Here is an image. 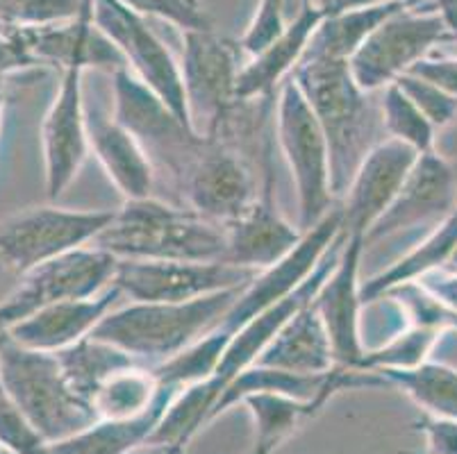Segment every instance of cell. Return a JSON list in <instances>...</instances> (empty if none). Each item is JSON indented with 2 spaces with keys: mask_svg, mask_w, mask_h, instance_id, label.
Masks as SVG:
<instances>
[{
  "mask_svg": "<svg viewBox=\"0 0 457 454\" xmlns=\"http://www.w3.org/2000/svg\"><path fill=\"white\" fill-rule=\"evenodd\" d=\"M380 120L389 139L410 145L419 155L435 150V135H437L435 125L421 114V110L407 98V94L396 82L382 91Z\"/></svg>",
  "mask_w": 457,
  "mask_h": 454,
  "instance_id": "obj_33",
  "label": "cell"
},
{
  "mask_svg": "<svg viewBox=\"0 0 457 454\" xmlns=\"http://www.w3.org/2000/svg\"><path fill=\"white\" fill-rule=\"evenodd\" d=\"M230 336V332L221 330V327L207 332L205 336L187 345L180 355L155 366L153 368L155 377L160 380V384L178 386V389L210 380L216 368H219V364H221V357L226 352Z\"/></svg>",
  "mask_w": 457,
  "mask_h": 454,
  "instance_id": "obj_32",
  "label": "cell"
},
{
  "mask_svg": "<svg viewBox=\"0 0 457 454\" xmlns=\"http://www.w3.org/2000/svg\"><path fill=\"white\" fill-rule=\"evenodd\" d=\"M457 248V211L435 225L419 244L407 250L401 260L394 261L389 268L380 270L378 275L362 282V300L364 305L376 302L389 291L401 289L405 285H417L426 275L435 270L446 268L453 250Z\"/></svg>",
  "mask_w": 457,
  "mask_h": 454,
  "instance_id": "obj_25",
  "label": "cell"
},
{
  "mask_svg": "<svg viewBox=\"0 0 457 454\" xmlns=\"http://www.w3.org/2000/svg\"><path fill=\"white\" fill-rule=\"evenodd\" d=\"M419 7L421 3L382 21L348 60V69L360 89L367 94L385 91L398 82V78L410 73L419 62L426 60L435 45L453 41L446 23L432 3L423 12Z\"/></svg>",
  "mask_w": 457,
  "mask_h": 454,
  "instance_id": "obj_6",
  "label": "cell"
},
{
  "mask_svg": "<svg viewBox=\"0 0 457 454\" xmlns=\"http://www.w3.org/2000/svg\"><path fill=\"white\" fill-rule=\"evenodd\" d=\"M260 270L228 261L119 260L114 286L132 302H187L221 291L244 289Z\"/></svg>",
  "mask_w": 457,
  "mask_h": 454,
  "instance_id": "obj_12",
  "label": "cell"
},
{
  "mask_svg": "<svg viewBox=\"0 0 457 454\" xmlns=\"http://www.w3.org/2000/svg\"><path fill=\"white\" fill-rule=\"evenodd\" d=\"M276 132L298 195L301 230H312L335 207L330 145L317 114L294 78L282 82L276 103Z\"/></svg>",
  "mask_w": 457,
  "mask_h": 454,
  "instance_id": "obj_5",
  "label": "cell"
},
{
  "mask_svg": "<svg viewBox=\"0 0 457 454\" xmlns=\"http://www.w3.org/2000/svg\"><path fill=\"white\" fill-rule=\"evenodd\" d=\"M417 3H423V0H396V3H378V5L332 12L319 25V30L314 32L303 57L348 62L382 21H387L392 14L410 5H417Z\"/></svg>",
  "mask_w": 457,
  "mask_h": 454,
  "instance_id": "obj_26",
  "label": "cell"
},
{
  "mask_svg": "<svg viewBox=\"0 0 457 454\" xmlns=\"http://www.w3.org/2000/svg\"><path fill=\"white\" fill-rule=\"evenodd\" d=\"M94 25L119 48L126 69L191 125L180 62L151 30L146 16L123 5L121 0H94Z\"/></svg>",
  "mask_w": 457,
  "mask_h": 454,
  "instance_id": "obj_11",
  "label": "cell"
},
{
  "mask_svg": "<svg viewBox=\"0 0 457 454\" xmlns=\"http://www.w3.org/2000/svg\"><path fill=\"white\" fill-rule=\"evenodd\" d=\"M378 3H396V0H342L337 12L351 10V7H364V5H378Z\"/></svg>",
  "mask_w": 457,
  "mask_h": 454,
  "instance_id": "obj_43",
  "label": "cell"
},
{
  "mask_svg": "<svg viewBox=\"0 0 457 454\" xmlns=\"http://www.w3.org/2000/svg\"><path fill=\"white\" fill-rule=\"evenodd\" d=\"M114 78V119L146 148L153 164L160 161L178 182L196 160L207 136L198 135L164 100L148 89L130 69H119Z\"/></svg>",
  "mask_w": 457,
  "mask_h": 454,
  "instance_id": "obj_10",
  "label": "cell"
},
{
  "mask_svg": "<svg viewBox=\"0 0 457 454\" xmlns=\"http://www.w3.org/2000/svg\"><path fill=\"white\" fill-rule=\"evenodd\" d=\"M342 235V207H332L326 219L319 220L312 230L303 232V239L298 241L296 248L289 255L282 257L278 264L260 270L255 280L244 286L219 327L232 334L244 323H248L253 316L278 305L280 300L289 298L314 275V270L326 260L330 248Z\"/></svg>",
  "mask_w": 457,
  "mask_h": 454,
  "instance_id": "obj_13",
  "label": "cell"
},
{
  "mask_svg": "<svg viewBox=\"0 0 457 454\" xmlns=\"http://www.w3.org/2000/svg\"><path fill=\"white\" fill-rule=\"evenodd\" d=\"M0 452H3V448H0Z\"/></svg>",
  "mask_w": 457,
  "mask_h": 454,
  "instance_id": "obj_49",
  "label": "cell"
},
{
  "mask_svg": "<svg viewBox=\"0 0 457 454\" xmlns=\"http://www.w3.org/2000/svg\"><path fill=\"white\" fill-rule=\"evenodd\" d=\"M55 355L60 359L62 370H64L69 384L89 405L96 391L101 389L112 375L139 364L135 357L123 352L121 348L107 343V341L96 339L91 334L80 339L78 343L69 345V348L60 350Z\"/></svg>",
  "mask_w": 457,
  "mask_h": 454,
  "instance_id": "obj_28",
  "label": "cell"
},
{
  "mask_svg": "<svg viewBox=\"0 0 457 454\" xmlns=\"http://www.w3.org/2000/svg\"><path fill=\"white\" fill-rule=\"evenodd\" d=\"M82 66L62 70V82L41 125L46 195L57 200L76 180L89 148L87 105L82 98Z\"/></svg>",
  "mask_w": 457,
  "mask_h": 454,
  "instance_id": "obj_15",
  "label": "cell"
},
{
  "mask_svg": "<svg viewBox=\"0 0 457 454\" xmlns=\"http://www.w3.org/2000/svg\"><path fill=\"white\" fill-rule=\"evenodd\" d=\"M242 289L221 291L187 302H130L114 307L91 336L121 348L137 361L155 366L180 355L187 345L216 330Z\"/></svg>",
  "mask_w": 457,
  "mask_h": 454,
  "instance_id": "obj_3",
  "label": "cell"
},
{
  "mask_svg": "<svg viewBox=\"0 0 457 454\" xmlns=\"http://www.w3.org/2000/svg\"><path fill=\"white\" fill-rule=\"evenodd\" d=\"M285 3L287 0H260L253 21L248 23L246 32L242 37V50L255 57L257 53L267 48L271 41L285 32L287 28V16H285Z\"/></svg>",
  "mask_w": 457,
  "mask_h": 454,
  "instance_id": "obj_37",
  "label": "cell"
},
{
  "mask_svg": "<svg viewBox=\"0 0 457 454\" xmlns=\"http://www.w3.org/2000/svg\"><path fill=\"white\" fill-rule=\"evenodd\" d=\"M23 5H26V0H0V23L14 25Z\"/></svg>",
  "mask_w": 457,
  "mask_h": 454,
  "instance_id": "obj_42",
  "label": "cell"
},
{
  "mask_svg": "<svg viewBox=\"0 0 457 454\" xmlns=\"http://www.w3.org/2000/svg\"><path fill=\"white\" fill-rule=\"evenodd\" d=\"M3 82H5V78H0V91H3Z\"/></svg>",
  "mask_w": 457,
  "mask_h": 454,
  "instance_id": "obj_47",
  "label": "cell"
},
{
  "mask_svg": "<svg viewBox=\"0 0 457 454\" xmlns=\"http://www.w3.org/2000/svg\"><path fill=\"white\" fill-rule=\"evenodd\" d=\"M87 128L91 153L123 200L148 198L155 186V164L139 139L96 107L87 110Z\"/></svg>",
  "mask_w": 457,
  "mask_h": 454,
  "instance_id": "obj_22",
  "label": "cell"
},
{
  "mask_svg": "<svg viewBox=\"0 0 457 454\" xmlns=\"http://www.w3.org/2000/svg\"><path fill=\"white\" fill-rule=\"evenodd\" d=\"M419 430L426 439V454H457V420L426 414Z\"/></svg>",
  "mask_w": 457,
  "mask_h": 454,
  "instance_id": "obj_38",
  "label": "cell"
},
{
  "mask_svg": "<svg viewBox=\"0 0 457 454\" xmlns=\"http://www.w3.org/2000/svg\"><path fill=\"white\" fill-rule=\"evenodd\" d=\"M0 384L48 445L98 420L94 407L69 384L55 352L23 348L7 334L0 339Z\"/></svg>",
  "mask_w": 457,
  "mask_h": 454,
  "instance_id": "obj_4",
  "label": "cell"
},
{
  "mask_svg": "<svg viewBox=\"0 0 457 454\" xmlns=\"http://www.w3.org/2000/svg\"><path fill=\"white\" fill-rule=\"evenodd\" d=\"M455 211L457 169L435 150L423 153L414 161L389 210L367 232L364 245L369 248L376 241L417 227H435Z\"/></svg>",
  "mask_w": 457,
  "mask_h": 454,
  "instance_id": "obj_17",
  "label": "cell"
},
{
  "mask_svg": "<svg viewBox=\"0 0 457 454\" xmlns=\"http://www.w3.org/2000/svg\"><path fill=\"white\" fill-rule=\"evenodd\" d=\"M5 28H10V25H5V23H0V30H5Z\"/></svg>",
  "mask_w": 457,
  "mask_h": 454,
  "instance_id": "obj_46",
  "label": "cell"
},
{
  "mask_svg": "<svg viewBox=\"0 0 457 454\" xmlns=\"http://www.w3.org/2000/svg\"><path fill=\"white\" fill-rule=\"evenodd\" d=\"M180 189L191 211L223 227L246 214L260 195L251 166L223 139L205 141Z\"/></svg>",
  "mask_w": 457,
  "mask_h": 454,
  "instance_id": "obj_14",
  "label": "cell"
},
{
  "mask_svg": "<svg viewBox=\"0 0 457 454\" xmlns=\"http://www.w3.org/2000/svg\"><path fill=\"white\" fill-rule=\"evenodd\" d=\"M396 85L421 110V114L435 125V130H442L457 119V98L439 89L437 85H432V82L423 80L414 73H405L403 78H398Z\"/></svg>",
  "mask_w": 457,
  "mask_h": 454,
  "instance_id": "obj_36",
  "label": "cell"
},
{
  "mask_svg": "<svg viewBox=\"0 0 457 454\" xmlns=\"http://www.w3.org/2000/svg\"><path fill=\"white\" fill-rule=\"evenodd\" d=\"M123 5L139 12L141 16H157L182 32L189 30H216L214 19L207 14L201 0H121Z\"/></svg>",
  "mask_w": 457,
  "mask_h": 454,
  "instance_id": "obj_34",
  "label": "cell"
},
{
  "mask_svg": "<svg viewBox=\"0 0 457 454\" xmlns=\"http://www.w3.org/2000/svg\"><path fill=\"white\" fill-rule=\"evenodd\" d=\"M91 245L116 260L226 261V227L148 195L123 200Z\"/></svg>",
  "mask_w": 457,
  "mask_h": 454,
  "instance_id": "obj_2",
  "label": "cell"
},
{
  "mask_svg": "<svg viewBox=\"0 0 457 454\" xmlns=\"http://www.w3.org/2000/svg\"><path fill=\"white\" fill-rule=\"evenodd\" d=\"M446 268H448V270H457V248L453 250V255H451V260H448Z\"/></svg>",
  "mask_w": 457,
  "mask_h": 454,
  "instance_id": "obj_44",
  "label": "cell"
},
{
  "mask_svg": "<svg viewBox=\"0 0 457 454\" xmlns=\"http://www.w3.org/2000/svg\"><path fill=\"white\" fill-rule=\"evenodd\" d=\"M271 141L264 150V182L251 210L226 225V261L251 270H264L289 255L303 239L301 227H294L278 211L273 200Z\"/></svg>",
  "mask_w": 457,
  "mask_h": 454,
  "instance_id": "obj_19",
  "label": "cell"
},
{
  "mask_svg": "<svg viewBox=\"0 0 457 454\" xmlns=\"http://www.w3.org/2000/svg\"><path fill=\"white\" fill-rule=\"evenodd\" d=\"M3 110H5V95L0 91V128H3Z\"/></svg>",
  "mask_w": 457,
  "mask_h": 454,
  "instance_id": "obj_45",
  "label": "cell"
},
{
  "mask_svg": "<svg viewBox=\"0 0 457 454\" xmlns=\"http://www.w3.org/2000/svg\"><path fill=\"white\" fill-rule=\"evenodd\" d=\"M421 285L428 293L432 295L435 300H439L446 310H451L453 314H457V270H435V273L426 275Z\"/></svg>",
  "mask_w": 457,
  "mask_h": 454,
  "instance_id": "obj_40",
  "label": "cell"
},
{
  "mask_svg": "<svg viewBox=\"0 0 457 454\" xmlns=\"http://www.w3.org/2000/svg\"><path fill=\"white\" fill-rule=\"evenodd\" d=\"M330 14L332 10L319 5L317 0H301L296 16L287 23L285 32L262 53H257L246 66H242V73L237 80V100L239 103L271 100L282 82L292 78L314 32Z\"/></svg>",
  "mask_w": 457,
  "mask_h": 454,
  "instance_id": "obj_20",
  "label": "cell"
},
{
  "mask_svg": "<svg viewBox=\"0 0 457 454\" xmlns=\"http://www.w3.org/2000/svg\"><path fill=\"white\" fill-rule=\"evenodd\" d=\"M446 332L435 325H407L405 330L382 341L378 348L367 350L362 361L357 364V370L385 373V370L417 368L430 359V352L437 348Z\"/></svg>",
  "mask_w": 457,
  "mask_h": 454,
  "instance_id": "obj_31",
  "label": "cell"
},
{
  "mask_svg": "<svg viewBox=\"0 0 457 454\" xmlns=\"http://www.w3.org/2000/svg\"><path fill=\"white\" fill-rule=\"evenodd\" d=\"M430 3L439 12L444 23H446L453 41H457V0H430Z\"/></svg>",
  "mask_w": 457,
  "mask_h": 454,
  "instance_id": "obj_41",
  "label": "cell"
},
{
  "mask_svg": "<svg viewBox=\"0 0 457 454\" xmlns=\"http://www.w3.org/2000/svg\"><path fill=\"white\" fill-rule=\"evenodd\" d=\"M410 73L419 75L423 80L437 85L453 98H457V57H430L419 62Z\"/></svg>",
  "mask_w": 457,
  "mask_h": 454,
  "instance_id": "obj_39",
  "label": "cell"
},
{
  "mask_svg": "<svg viewBox=\"0 0 457 454\" xmlns=\"http://www.w3.org/2000/svg\"><path fill=\"white\" fill-rule=\"evenodd\" d=\"M323 128L330 145L332 191L335 200L344 198L357 166L378 144L376 107L353 78L348 62L326 57H303L292 73Z\"/></svg>",
  "mask_w": 457,
  "mask_h": 454,
  "instance_id": "obj_1",
  "label": "cell"
},
{
  "mask_svg": "<svg viewBox=\"0 0 457 454\" xmlns=\"http://www.w3.org/2000/svg\"><path fill=\"white\" fill-rule=\"evenodd\" d=\"M389 386H398L426 411L428 416L457 420V370L428 359L410 370H385Z\"/></svg>",
  "mask_w": 457,
  "mask_h": 454,
  "instance_id": "obj_30",
  "label": "cell"
},
{
  "mask_svg": "<svg viewBox=\"0 0 457 454\" xmlns=\"http://www.w3.org/2000/svg\"><path fill=\"white\" fill-rule=\"evenodd\" d=\"M419 153L396 139L378 141L362 164L357 166L351 185L344 194L342 232L346 236L362 235L378 223L394 198L401 191L403 182L412 170Z\"/></svg>",
  "mask_w": 457,
  "mask_h": 454,
  "instance_id": "obj_18",
  "label": "cell"
},
{
  "mask_svg": "<svg viewBox=\"0 0 457 454\" xmlns=\"http://www.w3.org/2000/svg\"><path fill=\"white\" fill-rule=\"evenodd\" d=\"M242 405H246L255 425V439L248 454H273L278 445L294 434L296 427H301L312 416H317L328 402L323 400L305 402L278 393H255L244 398Z\"/></svg>",
  "mask_w": 457,
  "mask_h": 454,
  "instance_id": "obj_27",
  "label": "cell"
},
{
  "mask_svg": "<svg viewBox=\"0 0 457 454\" xmlns=\"http://www.w3.org/2000/svg\"><path fill=\"white\" fill-rule=\"evenodd\" d=\"M0 448L12 454H48V443L28 423L0 384Z\"/></svg>",
  "mask_w": 457,
  "mask_h": 454,
  "instance_id": "obj_35",
  "label": "cell"
},
{
  "mask_svg": "<svg viewBox=\"0 0 457 454\" xmlns=\"http://www.w3.org/2000/svg\"><path fill=\"white\" fill-rule=\"evenodd\" d=\"M401 454H426V452H401Z\"/></svg>",
  "mask_w": 457,
  "mask_h": 454,
  "instance_id": "obj_48",
  "label": "cell"
},
{
  "mask_svg": "<svg viewBox=\"0 0 457 454\" xmlns=\"http://www.w3.org/2000/svg\"><path fill=\"white\" fill-rule=\"evenodd\" d=\"M180 69L194 130L207 139H223L237 107L244 105L237 100L242 66L232 44L216 30L185 32Z\"/></svg>",
  "mask_w": 457,
  "mask_h": 454,
  "instance_id": "obj_8",
  "label": "cell"
},
{
  "mask_svg": "<svg viewBox=\"0 0 457 454\" xmlns=\"http://www.w3.org/2000/svg\"><path fill=\"white\" fill-rule=\"evenodd\" d=\"M346 236V235H344ZM364 236L351 235L344 239V248L339 260L319 286L317 295L312 298V305L321 316L326 332L330 336L335 364L342 368H355L362 361L364 339H362V270Z\"/></svg>",
  "mask_w": 457,
  "mask_h": 454,
  "instance_id": "obj_16",
  "label": "cell"
},
{
  "mask_svg": "<svg viewBox=\"0 0 457 454\" xmlns=\"http://www.w3.org/2000/svg\"><path fill=\"white\" fill-rule=\"evenodd\" d=\"M116 210L32 207L0 223V268L26 275L39 264L85 248L114 219Z\"/></svg>",
  "mask_w": 457,
  "mask_h": 454,
  "instance_id": "obj_7",
  "label": "cell"
},
{
  "mask_svg": "<svg viewBox=\"0 0 457 454\" xmlns=\"http://www.w3.org/2000/svg\"><path fill=\"white\" fill-rule=\"evenodd\" d=\"M255 364L301 375H326L335 368L330 336L312 302L282 325Z\"/></svg>",
  "mask_w": 457,
  "mask_h": 454,
  "instance_id": "obj_23",
  "label": "cell"
},
{
  "mask_svg": "<svg viewBox=\"0 0 457 454\" xmlns=\"http://www.w3.org/2000/svg\"><path fill=\"white\" fill-rule=\"evenodd\" d=\"M178 391H180L178 386L162 384L160 395L151 409L141 416L128 420H96L80 434L48 445V454H130L139 445L146 448L148 439Z\"/></svg>",
  "mask_w": 457,
  "mask_h": 454,
  "instance_id": "obj_24",
  "label": "cell"
},
{
  "mask_svg": "<svg viewBox=\"0 0 457 454\" xmlns=\"http://www.w3.org/2000/svg\"><path fill=\"white\" fill-rule=\"evenodd\" d=\"M119 260L94 245L71 250L21 275V285L0 302V334L39 310L66 300H85L114 285Z\"/></svg>",
  "mask_w": 457,
  "mask_h": 454,
  "instance_id": "obj_9",
  "label": "cell"
},
{
  "mask_svg": "<svg viewBox=\"0 0 457 454\" xmlns=\"http://www.w3.org/2000/svg\"><path fill=\"white\" fill-rule=\"evenodd\" d=\"M160 380L155 370L146 366H130L121 373L112 375L110 380L96 391L91 398L98 420H128L151 409L160 395Z\"/></svg>",
  "mask_w": 457,
  "mask_h": 454,
  "instance_id": "obj_29",
  "label": "cell"
},
{
  "mask_svg": "<svg viewBox=\"0 0 457 454\" xmlns=\"http://www.w3.org/2000/svg\"><path fill=\"white\" fill-rule=\"evenodd\" d=\"M119 298H123V293L112 285L110 289L94 298L66 300V302L44 307L14 325L5 334L23 348L60 352L89 336L96 330V325L114 310Z\"/></svg>",
  "mask_w": 457,
  "mask_h": 454,
  "instance_id": "obj_21",
  "label": "cell"
}]
</instances>
